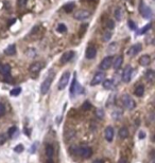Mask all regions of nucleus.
<instances>
[{"instance_id": "f257e3e1", "label": "nucleus", "mask_w": 155, "mask_h": 163, "mask_svg": "<svg viewBox=\"0 0 155 163\" xmlns=\"http://www.w3.org/2000/svg\"><path fill=\"white\" fill-rule=\"evenodd\" d=\"M121 100H122L123 106H124L126 109H129V110H133L134 108L136 107V103H135V101L133 100L129 94H123Z\"/></svg>"}, {"instance_id": "f03ea898", "label": "nucleus", "mask_w": 155, "mask_h": 163, "mask_svg": "<svg viewBox=\"0 0 155 163\" xmlns=\"http://www.w3.org/2000/svg\"><path fill=\"white\" fill-rule=\"evenodd\" d=\"M139 11H140V14L142 15V17H144V18L149 19V18H151L152 17V10L144 3V1H142V0L140 1Z\"/></svg>"}, {"instance_id": "7ed1b4c3", "label": "nucleus", "mask_w": 155, "mask_h": 163, "mask_svg": "<svg viewBox=\"0 0 155 163\" xmlns=\"http://www.w3.org/2000/svg\"><path fill=\"white\" fill-rule=\"evenodd\" d=\"M69 78H70V73H69L68 71H67V72H65V73L61 76L60 82H59V85H57V88H59V90H63L66 86L68 85Z\"/></svg>"}, {"instance_id": "20e7f679", "label": "nucleus", "mask_w": 155, "mask_h": 163, "mask_svg": "<svg viewBox=\"0 0 155 163\" xmlns=\"http://www.w3.org/2000/svg\"><path fill=\"white\" fill-rule=\"evenodd\" d=\"M53 78H54V74H53V75H50L49 78H47L45 81L43 82L42 86H41V92H42V94H46V93L49 91Z\"/></svg>"}, {"instance_id": "39448f33", "label": "nucleus", "mask_w": 155, "mask_h": 163, "mask_svg": "<svg viewBox=\"0 0 155 163\" xmlns=\"http://www.w3.org/2000/svg\"><path fill=\"white\" fill-rule=\"evenodd\" d=\"M113 56H106L104 58L102 59V62L100 63V69L101 70H107V69H110L112 65H113Z\"/></svg>"}, {"instance_id": "423d86ee", "label": "nucleus", "mask_w": 155, "mask_h": 163, "mask_svg": "<svg viewBox=\"0 0 155 163\" xmlns=\"http://www.w3.org/2000/svg\"><path fill=\"white\" fill-rule=\"evenodd\" d=\"M77 154L82 158H89L92 155V149L90 147H80L77 149Z\"/></svg>"}, {"instance_id": "0eeeda50", "label": "nucleus", "mask_w": 155, "mask_h": 163, "mask_svg": "<svg viewBox=\"0 0 155 163\" xmlns=\"http://www.w3.org/2000/svg\"><path fill=\"white\" fill-rule=\"evenodd\" d=\"M132 73H133V68L131 66H126L124 68V70L122 72V80L124 83H129L131 81L132 78Z\"/></svg>"}, {"instance_id": "6e6552de", "label": "nucleus", "mask_w": 155, "mask_h": 163, "mask_svg": "<svg viewBox=\"0 0 155 163\" xmlns=\"http://www.w3.org/2000/svg\"><path fill=\"white\" fill-rule=\"evenodd\" d=\"M0 73L2 74V76L4 78L5 81H10V73H11V67L4 64L0 66Z\"/></svg>"}, {"instance_id": "1a4fd4ad", "label": "nucleus", "mask_w": 155, "mask_h": 163, "mask_svg": "<svg viewBox=\"0 0 155 163\" xmlns=\"http://www.w3.org/2000/svg\"><path fill=\"white\" fill-rule=\"evenodd\" d=\"M89 16H90V13L86 11V10H80V11H78L76 14L73 15L75 19H77V20H85Z\"/></svg>"}, {"instance_id": "9d476101", "label": "nucleus", "mask_w": 155, "mask_h": 163, "mask_svg": "<svg viewBox=\"0 0 155 163\" xmlns=\"http://www.w3.org/2000/svg\"><path fill=\"white\" fill-rule=\"evenodd\" d=\"M141 49H142V46H141V44H134V46H132V47H131V48L128 50V55H129V56H135V55H137V54H138V53L141 51Z\"/></svg>"}, {"instance_id": "9b49d317", "label": "nucleus", "mask_w": 155, "mask_h": 163, "mask_svg": "<svg viewBox=\"0 0 155 163\" xmlns=\"http://www.w3.org/2000/svg\"><path fill=\"white\" fill-rule=\"evenodd\" d=\"M104 81V73L103 72H97V73L94 75V78L91 80V85H99L100 83H102Z\"/></svg>"}, {"instance_id": "f8f14e48", "label": "nucleus", "mask_w": 155, "mask_h": 163, "mask_svg": "<svg viewBox=\"0 0 155 163\" xmlns=\"http://www.w3.org/2000/svg\"><path fill=\"white\" fill-rule=\"evenodd\" d=\"M73 56H75V52H73V51L65 52L64 54L62 55V57H61V63H62V64L68 63V62H70V60L73 58Z\"/></svg>"}, {"instance_id": "ddd939ff", "label": "nucleus", "mask_w": 155, "mask_h": 163, "mask_svg": "<svg viewBox=\"0 0 155 163\" xmlns=\"http://www.w3.org/2000/svg\"><path fill=\"white\" fill-rule=\"evenodd\" d=\"M104 136L107 142H112L114 139V128L112 126H107L104 131Z\"/></svg>"}, {"instance_id": "4468645a", "label": "nucleus", "mask_w": 155, "mask_h": 163, "mask_svg": "<svg viewBox=\"0 0 155 163\" xmlns=\"http://www.w3.org/2000/svg\"><path fill=\"white\" fill-rule=\"evenodd\" d=\"M97 55V49L94 46H89L86 50V58L88 59H92L95 58Z\"/></svg>"}, {"instance_id": "2eb2a0df", "label": "nucleus", "mask_w": 155, "mask_h": 163, "mask_svg": "<svg viewBox=\"0 0 155 163\" xmlns=\"http://www.w3.org/2000/svg\"><path fill=\"white\" fill-rule=\"evenodd\" d=\"M151 63V57L150 55H142L139 59V64L141 66H148Z\"/></svg>"}, {"instance_id": "dca6fc26", "label": "nucleus", "mask_w": 155, "mask_h": 163, "mask_svg": "<svg viewBox=\"0 0 155 163\" xmlns=\"http://www.w3.org/2000/svg\"><path fill=\"white\" fill-rule=\"evenodd\" d=\"M144 78H147L148 82H150V83H153L155 80V74H154V71L153 70H148L144 72Z\"/></svg>"}, {"instance_id": "f3484780", "label": "nucleus", "mask_w": 155, "mask_h": 163, "mask_svg": "<svg viewBox=\"0 0 155 163\" xmlns=\"http://www.w3.org/2000/svg\"><path fill=\"white\" fill-rule=\"evenodd\" d=\"M122 64H123V57H122V56H118L117 58L113 62L114 69H115V70H118V69L121 67V65H122Z\"/></svg>"}, {"instance_id": "a211bd4d", "label": "nucleus", "mask_w": 155, "mask_h": 163, "mask_svg": "<svg viewBox=\"0 0 155 163\" xmlns=\"http://www.w3.org/2000/svg\"><path fill=\"white\" fill-rule=\"evenodd\" d=\"M42 68H43L42 63H34L31 65L30 71L31 72H34V73H37V72H39V71L42 70Z\"/></svg>"}, {"instance_id": "6ab92c4d", "label": "nucleus", "mask_w": 155, "mask_h": 163, "mask_svg": "<svg viewBox=\"0 0 155 163\" xmlns=\"http://www.w3.org/2000/svg\"><path fill=\"white\" fill-rule=\"evenodd\" d=\"M4 53H5L7 55H10V56L16 54V46L15 44H10L8 48H5Z\"/></svg>"}, {"instance_id": "aec40b11", "label": "nucleus", "mask_w": 155, "mask_h": 163, "mask_svg": "<svg viewBox=\"0 0 155 163\" xmlns=\"http://www.w3.org/2000/svg\"><path fill=\"white\" fill-rule=\"evenodd\" d=\"M119 138L121 139H125V138H128L129 136V129L126 128V127H121L120 129H119Z\"/></svg>"}, {"instance_id": "412c9836", "label": "nucleus", "mask_w": 155, "mask_h": 163, "mask_svg": "<svg viewBox=\"0 0 155 163\" xmlns=\"http://www.w3.org/2000/svg\"><path fill=\"white\" fill-rule=\"evenodd\" d=\"M102 85H103V87H104L105 89H107V90L113 89L114 81H113V80H104V81L102 82Z\"/></svg>"}, {"instance_id": "4be33fe9", "label": "nucleus", "mask_w": 155, "mask_h": 163, "mask_svg": "<svg viewBox=\"0 0 155 163\" xmlns=\"http://www.w3.org/2000/svg\"><path fill=\"white\" fill-rule=\"evenodd\" d=\"M46 155L48 158H52L53 155H54V148H53L52 145L48 144L46 146Z\"/></svg>"}, {"instance_id": "5701e85b", "label": "nucleus", "mask_w": 155, "mask_h": 163, "mask_svg": "<svg viewBox=\"0 0 155 163\" xmlns=\"http://www.w3.org/2000/svg\"><path fill=\"white\" fill-rule=\"evenodd\" d=\"M134 93H135V95L136 96H142L144 93V87L142 85H138L136 88H135Z\"/></svg>"}, {"instance_id": "b1692460", "label": "nucleus", "mask_w": 155, "mask_h": 163, "mask_svg": "<svg viewBox=\"0 0 155 163\" xmlns=\"http://www.w3.org/2000/svg\"><path fill=\"white\" fill-rule=\"evenodd\" d=\"M77 78H76V75L73 76V80H72L71 82V87H70V94L71 95H73L75 94V92H76V88H77Z\"/></svg>"}, {"instance_id": "393cba45", "label": "nucleus", "mask_w": 155, "mask_h": 163, "mask_svg": "<svg viewBox=\"0 0 155 163\" xmlns=\"http://www.w3.org/2000/svg\"><path fill=\"white\" fill-rule=\"evenodd\" d=\"M73 9H75V3L73 2H70V3H67L64 5V11L66 13H70V12L73 11Z\"/></svg>"}, {"instance_id": "a878e982", "label": "nucleus", "mask_w": 155, "mask_h": 163, "mask_svg": "<svg viewBox=\"0 0 155 163\" xmlns=\"http://www.w3.org/2000/svg\"><path fill=\"white\" fill-rule=\"evenodd\" d=\"M123 17V12L121 9H117L116 11H115V18L117 19V20H121Z\"/></svg>"}, {"instance_id": "bb28decb", "label": "nucleus", "mask_w": 155, "mask_h": 163, "mask_svg": "<svg viewBox=\"0 0 155 163\" xmlns=\"http://www.w3.org/2000/svg\"><path fill=\"white\" fill-rule=\"evenodd\" d=\"M57 31L59 33H65V32L67 31V27L65 26L64 23H60L57 28Z\"/></svg>"}, {"instance_id": "cd10ccee", "label": "nucleus", "mask_w": 155, "mask_h": 163, "mask_svg": "<svg viewBox=\"0 0 155 163\" xmlns=\"http://www.w3.org/2000/svg\"><path fill=\"white\" fill-rule=\"evenodd\" d=\"M20 92H21V88H20V87H16V88H14L13 90H11L10 94H11L12 96H17L20 94Z\"/></svg>"}, {"instance_id": "c85d7f7f", "label": "nucleus", "mask_w": 155, "mask_h": 163, "mask_svg": "<svg viewBox=\"0 0 155 163\" xmlns=\"http://www.w3.org/2000/svg\"><path fill=\"white\" fill-rule=\"evenodd\" d=\"M151 27H152V25H151V23H149L148 26L144 27V28H142V29H141V30H139V32H136V34H137V35H140V34L146 33L147 31H149V30L151 29Z\"/></svg>"}, {"instance_id": "c756f323", "label": "nucleus", "mask_w": 155, "mask_h": 163, "mask_svg": "<svg viewBox=\"0 0 155 163\" xmlns=\"http://www.w3.org/2000/svg\"><path fill=\"white\" fill-rule=\"evenodd\" d=\"M16 133H17V127L16 126H13V127H11L10 129H9V136L10 137H14L16 135Z\"/></svg>"}, {"instance_id": "7c9ffc66", "label": "nucleus", "mask_w": 155, "mask_h": 163, "mask_svg": "<svg viewBox=\"0 0 155 163\" xmlns=\"http://www.w3.org/2000/svg\"><path fill=\"white\" fill-rule=\"evenodd\" d=\"M82 107H83L84 110H89L91 108V104L89 102H84L83 105H82Z\"/></svg>"}, {"instance_id": "2f4dec72", "label": "nucleus", "mask_w": 155, "mask_h": 163, "mask_svg": "<svg viewBox=\"0 0 155 163\" xmlns=\"http://www.w3.org/2000/svg\"><path fill=\"white\" fill-rule=\"evenodd\" d=\"M110 36H112V33H110V31H107L104 35H103V40H105V41H108L110 39Z\"/></svg>"}, {"instance_id": "473e14b6", "label": "nucleus", "mask_w": 155, "mask_h": 163, "mask_svg": "<svg viewBox=\"0 0 155 163\" xmlns=\"http://www.w3.org/2000/svg\"><path fill=\"white\" fill-rule=\"evenodd\" d=\"M23 144H19L17 145V146H15V148H14V150H15L16 152H23Z\"/></svg>"}, {"instance_id": "72a5a7b5", "label": "nucleus", "mask_w": 155, "mask_h": 163, "mask_svg": "<svg viewBox=\"0 0 155 163\" xmlns=\"http://www.w3.org/2000/svg\"><path fill=\"white\" fill-rule=\"evenodd\" d=\"M5 141H7V136L3 135V133H1V135H0V145L4 144Z\"/></svg>"}, {"instance_id": "f704fd0d", "label": "nucleus", "mask_w": 155, "mask_h": 163, "mask_svg": "<svg viewBox=\"0 0 155 163\" xmlns=\"http://www.w3.org/2000/svg\"><path fill=\"white\" fill-rule=\"evenodd\" d=\"M128 26H129L130 29L136 30V25H135V23H134V21H132V20H129V21H128Z\"/></svg>"}, {"instance_id": "c9c22d12", "label": "nucleus", "mask_w": 155, "mask_h": 163, "mask_svg": "<svg viewBox=\"0 0 155 163\" xmlns=\"http://www.w3.org/2000/svg\"><path fill=\"white\" fill-rule=\"evenodd\" d=\"M96 115H97V117H98L99 119H103V117H104V112H103L101 109H98L97 112H96Z\"/></svg>"}, {"instance_id": "e433bc0d", "label": "nucleus", "mask_w": 155, "mask_h": 163, "mask_svg": "<svg viewBox=\"0 0 155 163\" xmlns=\"http://www.w3.org/2000/svg\"><path fill=\"white\" fill-rule=\"evenodd\" d=\"M4 113H5V107H4L3 104L0 103V117H2Z\"/></svg>"}, {"instance_id": "4c0bfd02", "label": "nucleus", "mask_w": 155, "mask_h": 163, "mask_svg": "<svg viewBox=\"0 0 155 163\" xmlns=\"http://www.w3.org/2000/svg\"><path fill=\"white\" fill-rule=\"evenodd\" d=\"M107 27H108V29L113 30L114 28H115V23H114L112 20H108V22H107Z\"/></svg>"}, {"instance_id": "58836bf2", "label": "nucleus", "mask_w": 155, "mask_h": 163, "mask_svg": "<svg viewBox=\"0 0 155 163\" xmlns=\"http://www.w3.org/2000/svg\"><path fill=\"white\" fill-rule=\"evenodd\" d=\"M26 1H27V0H18V1H17V3H18V7H23V5H25Z\"/></svg>"}, {"instance_id": "ea45409f", "label": "nucleus", "mask_w": 155, "mask_h": 163, "mask_svg": "<svg viewBox=\"0 0 155 163\" xmlns=\"http://www.w3.org/2000/svg\"><path fill=\"white\" fill-rule=\"evenodd\" d=\"M87 28V25H84V26H82V29H81V35H83L84 32H85V29Z\"/></svg>"}, {"instance_id": "a19ab883", "label": "nucleus", "mask_w": 155, "mask_h": 163, "mask_svg": "<svg viewBox=\"0 0 155 163\" xmlns=\"http://www.w3.org/2000/svg\"><path fill=\"white\" fill-rule=\"evenodd\" d=\"M118 163H129V162H128V160L125 159V158H121V159L118 161Z\"/></svg>"}, {"instance_id": "79ce46f5", "label": "nucleus", "mask_w": 155, "mask_h": 163, "mask_svg": "<svg viewBox=\"0 0 155 163\" xmlns=\"http://www.w3.org/2000/svg\"><path fill=\"white\" fill-rule=\"evenodd\" d=\"M138 137H139V139H144V138L146 137V135H144V131H140V133H139V136H138Z\"/></svg>"}, {"instance_id": "37998d69", "label": "nucleus", "mask_w": 155, "mask_h": 163, "mask_svg": "<svg viewBox=\"0 0 155 163\" xmlns=\"http://www.w3.org/2000/svg\"><path fill=\"white\" fill-rule=\"evenodd\" d=\"M36 143H34V144L32 145V147H31V152H32V154H34L35 152V146H36Z\"/></svg>"}, {"instance_id": "c03bdc74", "label": "nucleus", "mask_w": 155, "mask_h": 163, "mask_svg": "<svg viewBox=\"0 0 155 163\" xmlns=\"http://www.w3.org/2000/svg\"><path fill=\"white\" fill-rule=\"evenodd\" d=\"M92 163H103L102 160H96V161H94Z\"/></svg>"}, {"instance_id": "a18cd8bd", "label": "nucleus", "mask_w": 155, "mask_h": 163, "mask_svg": "<svg viewBox=\"0 0 155 163\" xmlns=\"http://www.w3.org/2000/svg\"><path fill=\"white\" fill-rule=\"evenodd\" d=\"M14 21H15V19H12V21H10V23H9V25H10V26H12V25L14 23Z\"/></svg>"}, {"instance_id": "49530a36", "label": "nucleus", "mask_w": 155, "mask_h": 163, "mask_svg": "<svg viewBox=\"0 0 155 163\" xmlns=\"http://www.w3.org/2000/svg\"><path fill=\"white\" fill-rule=\"evenodd\" d=\"M46 163H54V162H53L51 159H49V160H47V162H46Z\"/></svg>"}, {"instance_id": "de8ad7c7", "label": "nucleus", "mask_w": 155, "mask_h": 163, "mask_svg": "<svg viewBox=\"0 0 155 163\" xmlns=\"http://www.w3.org/2000/svg\"><path fill=\"white\" fill-rule=\"evenodd\" d=\"M89 1H96V0H89Z\"/></svg>"}]
</instances>
